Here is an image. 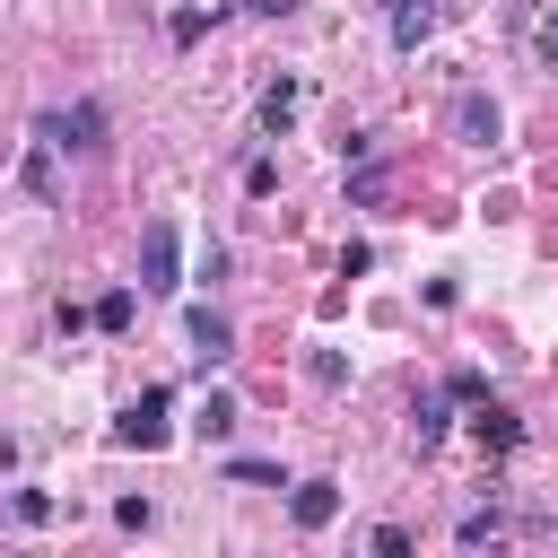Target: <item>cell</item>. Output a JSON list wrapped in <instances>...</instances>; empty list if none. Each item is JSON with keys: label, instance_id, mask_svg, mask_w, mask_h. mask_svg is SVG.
<instances>
[{"label": "cell", "instance_id": "obj_7", "mask_svg": "<svg viewBox=\"0 0 558 558\" xmlns=\"http://www.w3.org/2000/svg\"><path fill=\"white\" fill-rule=\"evenodd\" d=\"M384 9H392V44H401V52H418V44H427V26H436V9H427V0H384Z\"/></svg>", "mask_w": 558, "mask_h": 558}, {"label": "cell", "instance_id": "obj_18", "mask_svg": "<svg viewBox=\"0 0 558 558\" xmlns=\"http://www.w3.org/2000/svg\"><path fill=\"white\" fill-rule=\"evenodd\" d=\"M541 52H549V61H558V9H549V17H541Z\"/></svg>", "mask_w": 558, "mask_h": 558}, {"label": "cell", "instance_id": "obj_8", "mask_svg": "<svg viewBox=\"0 0 558 558\" xmlns=\"http://www.w3.org/2000/svg\"><path fill=\"white\" fill-rule=\"evenodd\" d=\"M296 122V87L279 78V87H262V131H288Z\"/></svg>", "mask_w": 558, "mask_h": 558}, {"label": "cell", "instance_id": "obj_11", "mask_svg": "<svg viewBox=\"0 0 558 558\" xmlns=\"http://www.w3.org/2000/svg\"><path fill=\"white\" fill-rule=\"evenodd\" d=\"M410 436L436 445V436H445V401H418V410H410Z\"/></svg>", "mask_w": 558, "mask_h": 558}, {"label": "cell", "instance_id": "obj_2", "mask_svg": "<svg viewBox=\"0 0 558 558\" xmlns=\"http://www.w3.org/2000/svg\"><path fill=\"white\" fill-rule=\"evenodd\" d=\"M140 288H148V296H174V288H183V262H174V218H148V235H140Z\"/></svg>", "mask_w": 558, "mask_h": 558}, {"label": "cell", "instance_id": "obj_16", "mask_svg": "<svg viewBox=\"0 0 558 558\" xmlns=\"http://www.w3.org/2000/svg\"><path fill=\"white\" fill-rule=\"evenodd\" d=\"M375 558H410V532H401V523H384V532H375Z\"/></svg>", "mask_w": 558, "mask_h": 558}, {"label": "cell", "instance_id": "obj_1", "mask_svg": "<svg viewBox=\"0 0 558 558\" xmlns=\"http://www.w3.org/2000/svg\"><path fill=\"white\" fill-rule=\"evenodd\" d=\"M35 140L44 148H96L105 140V105H52V113H35Z\"/></svg>", "mask_w": 558, "mask_h": 558}, {"label": "cell", "instance_id": "obj_9", "mask_svg": "<svg viewBox=\"0 0 558 558\" xmlns=\"http://www.w3.org/2000/svg\"><path fill=\"white\" fill-rule=\"evenodd\" d=\"M17 183H26L35 201H52V148H44V140L26 148V166H17Z\"/></svg>", "mask_w": 558, "mask_h": 558}, {"label": "cell", "instance_id": "obj_14", "mask_svg": "<svg viewBox=\"0 0 558 558\" xmlns=\"http://www.w3.org/2000/svg\"><path fill=\"white\" fill-rule=\"evenodd\" d=\"M9 514H17V523H44V514H52V497H44V488H17V497H9Z\"/></svg>", "mask_w": 558, "mask_h": 558}, {"label": "cell", "instance_id": "obj_12", "mask_svg": "<svg viewBox=\"0 0 558 558\" xmlns=\"http://www.w3.org/2000/svg\"><path fill=\"white\" fill-rule=\"evenodd\" d=\"M96 323H105V331H122V323H131V288H113V296H96Z\"/></svg>", "mask_w": 558, "mask_h": 558}, {"label": "cell", "instance_id": "obj_15", "mask_svg": "<svg viewBox=\"0 0 558 558\" xmlns=\"http://www.w3.org/2000/svg\"><path fill=\"white\" fill-rule=\"evenodd\" d=\"M244 192H253V201H262V192H279V166H270V157H253V166H244Z\"/></svg>", "mask_w": 558, "mask_h": 558}, {"label": "cell", "instance_id": "obj_5", "mask_svg": "<svg viewBox=\"0 0 558 558\" xmlns=\"http://www.w3.org/2000/svg\"><path fill=\"white\" fill-rule=\"evenodd\" d=\"M183 331H192V357H201V366H218V357L235 349V323H227L218 305H192V323H183Z\"/></svg>", "mask_w": 558, "mask_h": 558}, {"label": "cell", "instance_id": "obj_3", "mask_svg": "<svg viewBox=\"0 0 558 558\" xmlns=\"http://www.w3.org/2000/svg\"><path fill=\"white\" fill-rule=\"evenodd\" d=\"M445 131H453L462 148H488V140L506 131V113H497V96H480V87H462V96L445 105Z\"/></svg>", "mask_w": 558, "mask_h": 558}, {"label": "cell", "instance_id": "obj_10", "mask_svg": "<svg viewBox=\"0 0 558 558\" xmlns=\"http://www.w3.org/2000/svg\"><path fill=\"white\" fill-rule=\"evenodd\" d=\"M201 436H209V445H227V436H235V401H227V392H209V401H201Z\"/></svg>", "mask_w": 558, "mask_h": 558}, {"label": "cell", "instance_id": "obj_13", "mask_svg": "<svg viewBox=\"0 0 558 558\" xmlns=\"http://www.w3.org/2000/svg\"><path fill=\"white\" fill-rule=\"evenodd\" d=\"M480 445H497V453H506V445H514V418H506V410H480Z\"/></svg>", "mask_w": 558, "mask_h": 558}, {"label": "cell", "instance_id": "obj_4", "mask_svg": "<svg viewBox=\"0 0 558 558\" xmlns=\"http://www.w3.org/2000/svg\"><path fill=\"white\" fill-rule=\"evenodd\" d=\"M113 436H122V445H140V453H157V445H166V384H148V392L113 418Z\"/></svg>", "mask_w": 558, "mask_h": 558}, {"label": "cell", "instance_id": "obj_6", "mask_svg": "<svg viewBox=\"0 0 558 558\" xmlns=\"http://www.w3.org/2000/svg\"><path fill=\"white\" fill-rule=\"evenodd\" d=\"M288 514H296V523H305V532H323V523H331V514H340V488H331V480H305V488H296V497H288Z\"/></svg>", "mask_w": 558, "mask_h": 558}, {"label": "cell", "instance_id": "obj_17", "mask_svg": "<svg viewBox=\"0 0 558 558\" xmlns=\"http://www.w3.org/2000/svg\"><path fill=\"white\" fill-rule=\"evenodd\" d=\"M244 9H253V17H288L296 0H244Z\"/></svg>", "mask_w": 558, "mask_h": 558}]
</instances>
